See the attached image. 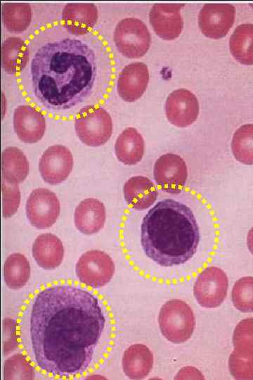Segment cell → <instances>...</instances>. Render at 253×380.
I'll use <instances>...</instances> for the list:
<instances>
[{
    "mask_svg": "<svg viewBox=\"0 0 253 380\" xmlns=\"http://www.w3.org/2000/svg\"><path fill=\"white\" fill-rule=\"evenodd\" d=\"M30 274V264L23 254L14 253L6 258L4 265V279L9 289H22L28 282Z\"/></svg>",
    "mask_w": 253,
    "mask_h": 380,
    "instance_id": "cell-26",
    "label": "cell"
},
{
    "mask_svg": "<svg viewBox=\"0 0 253 380\" xmlns=\"http://www.w3.org/2000/svg\"><path fill=\"white\" fill-rule=\"evenodd\" d=\"M228 369L235 379H253V352H242L234 349L228 361Z\"/></svg>",
    "mask_w": 253,
    "mask_h": 380,
    "instance_id": "cell-31",
    "label": "cell"
},
{
    "mask_svg": "<svg viewBox=\"0 0 253 380\" xmlns=\"http://www.w3.org/2000/svg\"><path fill=\"white\" fill-rule=\"evenodd\" d=\"M234 349L242 352H253V317L240 321L235 326L233 338Z\"/></svg>",
    "mask_w": 253,
    "mask_h": 380,
    "instance_id": "cell-32",
    "label": "cell"
},
{
    "mask_svg": "<svg viewBox=\"0 0 253 380\" xmlns=\"http://www.w3.org/2000/svg\"><path fill=\"white\" fill-rule=\"evenodd\" d=\"M35 367L25 353L6 358L4 365V379H34Z\"/></svg>",
    "mask_w": 253,
    "mask_h": 380,
    "instance_id": "cell-29",
    "label": "cell"
},
{
    "mask_svg": "<svg viewBox=\"0 0 253 380\" xmlns=\"http://www.w3.org/2000/svg\"><path fill=\"white\" fill-rule=\"evenodd\" d=\"M2 179L9 184L22 182L29 173V163L25 153L18 148L9 146L1 153Z\"/></svg>",
    "mask_w": 253,
    "mask_h": 380,
    "instance_id": "cell-24",
    "label": "cell"
},
{
    "mask_svg": "<svg viewBox=\"0 0 253 380\" xmlns=\"http://www.w3.org/2000/svg\"><path fill=\"white\" fill-rule=\"evenodd\" d=\"M115 272L112 258L104 251L90 250L83 253L75 265V274L82 284L94 289L105 286Z\"/></svg>",
    "mask_w": 253,
    "mask_h": 380,
    "instance_id": "cell-8",
    "label": "cell"
},
{
    "mask_svg": "<svg viewBox=\"0 0 253 380\" xmlns=\"http://www.w3.org/2000/svg\"><path fill=\"white\" fill-rule=\"evenodd\" d=\"M124 198L131 209L143 211L153 206L157 201L158 190L148 177L136 175L130 177L123 186Z\"/></svg>",
    "mask_w": 253,
    "mask_h": 380,
    "instance_id": "cell-18",
    "label": "cell"
},
{
    "mask_svg": "<svg viewBox=\"0 0 253 380\" xmlns=\"http://www.w3.org/2000/svg\"><path fill=\"white\" fill-rule=\"evenodd\" d=\"M98 10L93 4L72 3L65 5L60 23L70 32L84 34L94 30Z\"/></svg>",
    "mask_w": 253,
    "mask_h": 380,
    "instance_id": "cell-17",
    "label": "cell"
},
{
    "mask_svg": "<svg viewBox=\"0 0 253 380\" xmlns=\"http://www.w3.org/2000/svg\"><path fill=\"white\" fill-rule=\"evenodd\" d=\"M13 122L17 137L26 144L39 141L46 132L44 113L30 104L20 105L15 108Z\"/></svg>",
    "mask_w": 253,
    "mask_h": 380,
    "instance_id": "cell-14",
    "label": "cell"
},
{
    "mask_svg": "<svg viewBox=\"0 0 253 380\" xmlns=\"http://www.w3.org/2000/svg\"><path fill=\"white\" fill-rule=\"evenodd\" d=\"M233 58L243 65H253V24L238 25L229 39Z\"/></svg>",
    "mask_w": 253,
    "mask_h": 380,
    "instance_id": "cell-25",
    "label": "cell"
},
{
    "mask_svg": "<svg viewBox=\"0 0 253 380\" xmlns=\"http://www.w3.org/2000/svg\"><path fill=\"white\" fill-rule=\"evenodd\" d=\"M235 8L231 4H205L198 15L199 27L206 37H225L234 23Z\"/></svg>",
    "mask_w": 253,
    "mask_h": 380,
    "instance_id": "cell-12",
    "label": "cell"
},
{
    "mask_svg": "<svg viewBox=\"0 0 253 380\" xmlns=\"http://www.w3.org/2000/svg\"><path fill=\"white\" fill-rule=\"evenodd\" d=\"M117 49L128 58H139L148 52L151 43L145 24L136 18H126L116 25L113 34Z\"/></svg>",
    "mask_w": 253,
    "mask_h": 380,
    "instance_id": "cell-5",
    "label": "cell"
},
{
    "mask_svg": "<svg viewBox=\"0 0 253 380\" xmlns=\"http://www.w3.org/2000/svg\"><path fill=\"white\" fill-rule=\"evenodd\" d=\"M231 298L234 307L242 312H253V277H242L232 289Z\"/></svg>",
    "mask_w": 253,
    "mask_h": 380,
    "instance_id": "cell-30",
    "label": "cell"
},
{
    "mask_svg": "<svg viewBox=\"0 0 253 380\" xmlns=\"http://www.w3.org/2000/svg\"><path fill=\"white\" fill-rule=\"evenodd\" d=\"M106 211L104 204L94 198L82 201L76 207L74 223L76 228L85 235H92L104 227Z\"/></svg>",
    "mask_w": 253,
    "mask_h": 380,
    "instance_id": "cell-19",
    "label": "cell"
},
{
    "mask_svg": "<svg viewBox=\"0 0 253 380\" xmlns=\"http://www.w3.org/2000/svg\"><path fill=\"white\" fill-rule=\"evenodd\" d=\"M228 289V278L226 272L219 267L207 266L196 275L193 291L198 305L212 309L222 304Z\"/></svg>",
    "mask_w": 253,
    "mask_h": 380,
    "instance_id": "cell-7",
    "label": "cell"
},
{
    "mask_svg": "<svg viewBox=\"0 0 253 380\" xmlns=\"http://www.w3.org/2000/svg\"><path fill=\"white\" fill-rule=\"evenodd\" d=\"M199 110V103L196 96L188 89L174 90L167 98V119L177 127L183 128L192 125L197 120Z\"/></svg>",
    "mask_w": 253,
    "mask_h": 380,
    "instance_id": "cell-13",
    "label": "cell"
},
{
    "mask_svg": "<svg viewBox=\"0 0 253 380\" xmlns=\"http://www.w3.org/2000/svg\"><path fill=\"white\" fill-rule=\"evenodd\" d=\"M149 70L146 64L135 62L126 65L119 72L117 91L119 97L126 102L140 99L149 82Z\"/></svg>",
    "mask_w": 253,
    "mask_h": 380,
    "instance_id": "cell-16",
    "label": "cell"
},
{
    "mask_svg": "<svg viewBox=\"0 0 253 380\" xmlns=\"http://www.w3.org/2000/svg\"><path fill=\"white\" fill-rule=\"evenodd\" d=\"M231 150L236 160L245 165H253V124L243 125L235 130Z\"/></svg>",
    "mask_w": 253,
    "mask_h": 380,
    "instance_id": "cell-28",
    "label": "cell"
},
{
    "mask_svg": "<svg viewBox=\"0 0 253 380\" xmlns=\"http://www.w3.org/2000/svg\"><path fill=\"white\" fill-rule=\"evenodd\" d=\"M3 215L5 218L17 212L20 202V192L18 184H9L2 179Z\"/></svg>",
    "mask_w": 253,
    "mask_h": 380,
    "instance_id": "cell-33",
    "label": "cell"
},
{
    "mask_svg": "<svg viewBox=\"0 0 253 380\" xmlns=\"http://www.w3.org/2000/svg\"><path fill=\"white\" fill-rule=\"evenodd\" d=\"M2 19L6 29L11 33L25 32L32 20V9L24 3H4L2 5Z\"/></svg>",
    "mask_w": 253,
    "mask_h": 380,
    "instance_id": "cell-27",
    "label": "cell"
},
{
    "mask_svg": "<svg viewBox=\"0 0 253 380\" xmlns=\"http://www.w3.org/2000/svg\"><path fill=\"white\" fill-rule=\"evenodd\" d=\"M167 194V193H166ZM129 216L122 230L124 252L142 277L173 285L195 278L219 248V221L212 204L186 187Z\"/></svg>",
    "mask_w": 253,
    "mask_h": 380,
    "instance_id": "cell-3",
    "label": "cell"
},
{
    "mask_svg": "<svg viewBox=\"0 0 253 380\" xmlns=\"http://www.w3.org/2000/svg\"><path fill=\"white\" fill-rule=\"evenodd\" d=\"M20 348L36 369L56 379L91 374L105 364L117 325L104 296L79 281L41 285L24 301L17 318Z\"/></svg>",
    "mask_w": 253,
    "mask_h": 380,
    "instance_id": "cell-1",
    "label": "cell"
},
{
    "mask_svg": "<svg viewBox=\"0 0 253 380\" xmlns=\"http://www.w3.org/2000/svg\"><path fill=\"white\" fill-rule=\"evenodd\" d=\"M25 209L30 224L38 229H44L56 223L60 215V204L55 193L40 187L30 193Z\"/></svg>",
    "mask_w": 253,
    "mask_h": 380,
    "instance_id": "cell-10",
    "label": "cell"
},
{
    "mask_svg": "<svg viewBox=\"0 0 253 380\" xmlns=\"http://www.w3.org/2000/svg\"><path fill=\"white\" fill-rule=\"evenodd\" d=\"M183 4H156L149 13V21L156 34L164 40H173L181 34L183 21L181 9Z\"/></svg>",
    "mask_w": 253,
    "mask_h": 380,
    "instance_id": "cell-15",
    "label": "cell"
},
{
    "mask_svg": "<svg viewBox=\"0 0 253 380\" xmlns=\"http://www.w3.org/2000/svg\"><path fill=\"white\" fill-rule=\"evenodd\" d=\"M195 324L193 310L182 300H167L160 308L159 328L164 338L172 343L188 341L193 334Z\"/></svg>",
    "mask_w": 253,
    "mask_h": 380,
    "instance_id": "cell-4",
    "label": "cell"
},
{
    "mask_svg": "<svg viewBox=\"0 0 253 380\" xmlns=\"http://www.w3.org/2000/svg\"><path fill=\"white\" fill-rule=\"evenodd\" d=\"M76 134L85 145L92 147L105 144L112 134V120L101 106L89 108L74 119Z\"/></svg>",
    "mask_w": 253,
    "mask_h": 380,
    "instance_id": "cell-6",
    "label": "cell"
},
{
    "mask_svg": "<svg viewBox=\"0 0 253 380\" xmlns=\"http://www.w3.org/2000/svg\"><path fill=\"white\" fill-rule=\"evenodd\" d=\"M154 364V357L150 348L143 343L129 346L122 358L124 374L130 379L139 380L150 373Z\"/></svg>",
    "mask_w": 253,
    "mask_h": 380,
    "instance_id": "cell-21",
    "label": "cell"
},
{
    "mask_svg": "<svg viewBox=\"0 0 253 380\" xmlns=\"http://www.w3.org/2000/svg\"><path fill=\"white\" fill-rule=\"evenodd\" d=\"M144 151L145 143L142 135L131 127L124 129L115 144L117 158L126 165H134L141 162Z\"/></svg>",
    "mask_w": 253,
    "mask_h": 380,
    "instance_id": "cell-22",
    "label": "cell"
},
{
    "mask_svg": "<svg viewBox=\"0 0 253 380\" xmlns=\"http://www.w3.org/2000/svg\"><path fill=\"white\" fill-rule=\"evenodd\" d=\"M153 177L156 184L163 192L179 194L186 188L188 177L187 165L178 154H163L155 163Z\"/></svg>",
    "mask_w": 253,
    "mask_h": 380,
    "instance_id": "cell-9",
    "label": "cell"
},
{
    "mask_svg": "<svg viewBox=\"0 0 253 380\" xmlns=\"http://www.w3.org/2000/svg\"><path fill=\"white\" fill-rule=\"evenodd\" d=\"M26 41L29 59L15 77L29 104L52 116L74 119L108 99L116 65L99 32L74 34L58 21L41 25Z\"/></svg>",
    "mask_w": 253,
    "mask_h": 380,
    "instance_id": "cell-2",
    "label": "cell"
},
{
    "mask_svg": "<svg viewBox=\"0 0 253 380\" xmlns=\"http://www.w3.org/2000/svg\"><path fill=\"white\" fill-rule=\"evenodd\" d=\"M4 354L8 355L20 348L17 319L10 317L4 319Z\"/></svg>",
    "mask_w": 253,
    "mask_h": 380,
    "instance_id": "cell-34",
    "label": "cell"
},
{
    "mask_svg": "<svg viewBox=\"0 0 253 380\" xmlns=\"http://www.w3.org/2000/svg\"><path fill=\"white\" fill-rule=\"evenodd\" d=\"M247 245L248 250L253 255V227H251L247 233Z\"/></svg>",
    "mask_w": 253,
    "mask_h": 380,
    "instance_id": "cell-35",
    "label": "cell"
},
{
    "mask_svg": "<svg viewBox=\"0 0 253 380\" xmlns=\"http://www.w3.org/2000/svg\"><path fill=\"white\" fill-rule=\"evenodd\" d=\"M64 251L62 241L51 233L39 235L32 247L35 262L44 270H53L59 267L63 260Z\"/></svg>",
    "mask_w": 253,
    "mask_h": 380,
    "instance_id": "cell-20",
    "label": "cell"
},
{
    "mask_svg": "<svg viewBox=\"0 0 253 380\" xmlns=\"http://www.w3.org/2000/svg\"><path fill=\"white\" fill-rule=\"evenodd\" d=\"M29 48L26 39L8 37L1 45V66L8 75L16 76L25 68L29 59Z\"/></svg>",
    "mask_w": 253,
    "mask_h": 380,
    "instance_id": "cell-23",
    "label": "cell"
},
{
    "mask_svg": "<svg viewBox=\"0 0 253 380\" xmlns=\"http://www.w3.org/2000/svg\"><path fill=\"white\" fill-rule=\"evenodd\" d=\"M73 165L70 150L63 145L55 144L43 152L39 162V170L46 183L56 185L69 177Z\"/></svg>",
    "mask_w": 253,
    "mask_h": 380,
    "instance_id": "cell-11",
    "label": "cell"
}]
</instances>
